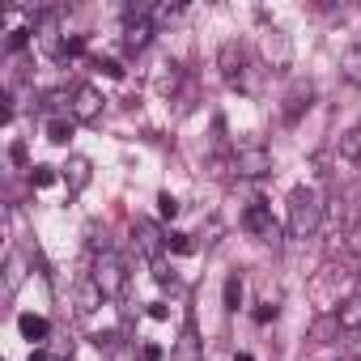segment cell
Masks as SVG:
<instances>
[{"mask_svg":"<svg viewBox=\"0 0 361 361\" xmlns=\"http://www.w3.org/2000/svg\"><path fill=\"white\" fill-rule=\"evenodd\" d=\"M149 39H153V22H149V18H132L128 30H123V47H128V51H145Z\"/></svg>","mask_w":361,"mask_h":361,"instance_id":"9c48e42d","label":"cell"},{"mask_svg":"<svg viewBox=\"0 0 361 361\" xmlns=\"http://www.w3.org/2000/svg\"><path fill=\"white\" fill-rule=\"evenodd\" d=\"M166 247H170V251H192L188 234H166Z\"/></svg>","mask_w":361,"mask_h":361,"instance_id":"44dd1931","label":"cell"},{"mask_svg":"<svg viewBox=\"0 0 361 361\" xmlns=\"http://www.w3.org/2000/svg\"><path fill=\"white\" fill-rule=\"evenodd\" d=\"M18 327H22V336H26V340H47V331H51V327H47V319H39V314H22V319H18Z\"/></svg>","mask_w":361,"mask_h":361,"instance_id":"9a60e30c","label":"cell"},{"mask_svg":"<svg viewBox=\"0 0 361 361\" xmlns=\"http://www.w3.org/2000/svg\"><path fill=\"white\" fill-rule=\"evenodd\" d=\"M132 247H136L145 259H157L161 247H166V234H161L153 221H132Z\"/></svg>","mask_w":361,"mask_h":361,"instance_id":"5b68a950","label":"cell"},{"mask_svg":"<svg viewBox=\"0 0 361 361\" xmlns=\"http://www.w3.org/2000/svg\"><path fill=\"white\" fill-rule=\"evenodd\" d=\"M272 314H276V306H259V310H255V319H259V323H268Z\"/></svg>","mask_w":361,"mask_h":361,"instance_id":"484cf974","label":"cell"},{"mask_svg":"<svg viewBox=\"0 0 361 361\" xmlns=\"http://www.w3.org/2000/svg\"><path fill=\"white\" fill-rule=\"evenodd\" d=\"M340 157L361 166V123H357V128H348V132L340 136Z\"/></svg>","mask_w":361,"mask_h":361,"instance_id":"4fadbf2b","label":"cell"},{"mask_svg":"<svg viewBox=\"0 0 361 361\" xmlns=\"http://www.w3.org/2000/svg\"><path fill=\"white\" fill-rule=\"evenodd\" d=\"M174 361H200V336L188 327L183 336H178V348H174Z\"/></svg>","mask_w":361,"mask_h":361,"instance_id":"7c38bea8","label":"cell"},{"mask_svg":"<svg viewBox=\"0 0 361 361\" xmlns=\"http://www.w3.org/2000/svg\"><path fill=\"white\" fill-rule=\"evenodd\" d=\"M348 247H353V251H361V226H353V230H348Z\"/></svg>","mask_w":361,"mask_h":361,"instance_id":"d4e9b609","label":"cell"},{"mask_svg":"<svg viewBox=\"0 0 361 361\" xmlns=\"http://www.w3.org/2000/svg\"><path fill=\"white\" fill-rule=\"evenodd\" d=\"M238 306H243V276L230 272L226 276V310H238Z\"/></svg>","mask_w":361,"mask_h":361,"instance_id":"e0dca14e","label":"cell"},{"mask_svg":"<svg viewBox=\"0 0 361 361\" xmlns=\"http://www.w3.org/2000/svg\"><path fill=\"white\" fill-rule=\"evenodd\" d=\"M357 298H361V276H357Z\"/></svg>","mask_w":361,"mask_h":361,"instance_id":"83f0119b","label":"cell"},{"mask_svg":"<svg viewBox=\"0 0 361 361\" xmlns=\"http://www.w3.org/2000/svg\"><path fill=\"white\" fill-rule=\"evenodd\" d=\"M26 43H30V30H13L9 35V51H22Z\"/></svg>","mask_w":361,"mask_h":361,"instance_id":"7402d4cb","label":"cell"},{"mask_svg":"<svg viewBox=\"0 0 361 361\" xmlns=\"http://www.w3.org/2000/svg\"><path fill=\"white\" fill-rule=\"evenodd\" d=\"M64 178H68V192H81V188L90 183V161H85V157H68Z\"/></svg>","mask_w":361,"mask_h":361,"instance_id":"8fae6325","label":"cell"},{"mask_svg":"<svg viewBox=\"0 0 361 361\" xmlns=\"http://www.w3.org/2000/svg\"><path fill=\"white\" fill-rule=\"evenodd\" d=\"M47 136H51L56 145H64V140L73 136V123H68V119H51V123H47Z\"/></svg>","mask_w":361,"mask_h":361,"instance_id":"d6986e66","label":"cell"},{"mask_svg":"<svg viewBox=\"0 0 361 361\" xmlns=\"http://www.w3.org/2000/svg\"><path fill=\"white\" fill-rule=\"evenodd\" d=\"M221 77L234 85V90H247V51L238 43H226L221 47Z\"/></svg>","mask_w":361,"mask_h":361,"instance_id":"277c9868","label":"cell"},{"mask_svg":"<svg viewBox=\"0 0 361 361\" xmlns=\"http://www.w3.org/2000/svg\"><path fill=\"white\" fill-rule=\"evenodd\" d=\"M310 98H314V85H310V81H293V90L285 94V119L293 123V119L310 106Z\"/></svg>","mask_w":361,"mask_h":361,"instance_id":"ba28073f","label":"cell"},{"mask_svg":"<svg viewBox=\"0 0 361 361\" xmlns=\"http://www.w3.org/2000/svg\"><path fill=\"white\" fill-rule=\"evenodd\" d=\"M157 204H161V217H174V213H178V200H174V196H161Z\"/></svg>","mask_w":361,"mask_h":361,"instance_id":"603a6c76","label":"cell"},{"mask_svg":"<svg viewBox=\"0 0 361 361\" xmlns=\"http://www.w3.org/2000/svg\"><path fill=\"white\" fill-rule=\"evenodd\" d=\"M234 170L238 174H251V178L255 174H268L272 170V153L264 145H238L234 149Z\"/></svg>","mask_w":361,"mask_h":361,"instance_id":"3957f363","label":"cell"},{"mask_svg":"<svg viewBox=\"0 0 361 361\" xmlns=\"http://www.w3.org/2000/svg\"><path fill=\"white\" fill-rule=\"evenodd\" d=\"M94 281H98V289H102L106 298H119V293H123V281H128L123 259H119L115 251H102V255L94 259Z\"/></svg>","mask_w":361,"mask_h":361,"instance_id":"7a4b0ae2","label":"cell"},{"mask_svg":"<svg viewBox=\"0 0 361 361\" xmlns=\"http://www.w3.org/2000/svg\"><path fill=\"white\" fill-rule=\"evenodd\" d=\"M243 226L259 238V243H276V221H272V213H268V204H251L247 213H243Z\"/></svg>","mask_w":361,"mask_h":361,"instance_id":"8992f818","label":"cell"},{"mask_svg":"<svg viewBox=\"0 0 361 361\" xmlns=\"http://www.w3.org/2000/svg\"><path fill=\"white\" fill-rule=\"evenodd\" d=\"M336 319H340V327H344V331H361V298H348V302L340 306V314H336Z\"/></svg>","mask_w":361,"mask_h":361,"instance_id":"5bb4252c","label":"cell"},{"mask_svg":"<svg viewBox=\"0 0 361 361\" xmlns=\"http://www.w3.org/2000/svg\"><path fill=\"white\" fill-rule=\"evenodd\" d=\"M234 361H255V357H251V353H238V357H234Z\"/></svg>","mask_w":361,"mask_h":361,"instance_id":"4316f807","label":"cell"},{"mask_svg":"<svg viewBox=\"0 0 361 361\" xmlns=\"http://www.w3.org/2000/svg\"><path fill=\"white\" fill-rule=\"evenodd\" d=\"M323 221V204L310 188H293L289 192V234L293 238H310Z\"/></svg>","mask_w":361,"mask_h":361,"instance_id":"6da1fadb","label":"cell"},{"mask_svg":"<svg viewBox=\"0 0 361 361\" xmlns=\"http://www.w3.org/2000/svg\"><path fill=\"white\" fill-rule=\"evenodd\" d=\"M73 115H77V119H98V115H102V94H98L94 85H77V94H73Z\"/></svg>","mask_w":361,"mask_h":361,"instance_id":"52a82bcc","label":"cell"},{"mask_svg":"<svg viewBox=\"0 0 361 361\" xmlns=\"http://www.w3.org/2000/svg\"><path fill=\"white\" fill-rule=\"evenodd\" d=\"M340 68H344V77H348V81H361V43H353V47L344 51Z\"/></svg>","mask_w":361,"mask_h":361,"instance_id":"2e32d148","label":"cell"},{"mask_svg":"<svg viewBox=\"0 0 361 361\" xmlns=\"http://www.w3.org/2000/svg\"><path fill=\"white\" fill-rule=\"evenodd\" d=\"M102 298H106V293L98 289V281H94V276H85V281L77 285V314H94V310L102 306Z\"/></svg>","mask_w":361,"mask_h":361,"instance_id":"30bf717a","label":"cell"},{"mask_svg":"<svg viewBox=\"0 0 361 361\" xmlns=\"http://www.w3.org/2000/svg\"><path fill=\"white\" fill-rule=\"evenodd\" d=\"M140 361H161V348H157V344H145V348H140Z\"/></svg>","mask_w":361,"mask_h":361,"instance_id":"cb8c5ba5","label":"cell"},{"mask_svg":"<svg viewBox=\"0 0 361 361\" xmlns=\"http://www.w3.org/2000/svg\"><path fill=\"white\" fill-rule=\"evenodd\" d=\"M178 18V5H157V9H149V22L153 26H166V22H174Z\"/></svg>","mask_w":361,"mask_h":361,"instance_id":"ac0fdd59","label":"cell"},{"mask_svg":"<svg viewBox=\"0 0 361 361\" xmlns=\"http://www.w3.org/2000/svg\"><path fill=\"white\" fill-rule=\"evenodd\" d=\"M56 183V170L51 166H35V188H51Z\"/></svg>","mask_w":361,"mask_h":361,"instance_id":"ffe728a7","label":"cell"}]
</instances>
